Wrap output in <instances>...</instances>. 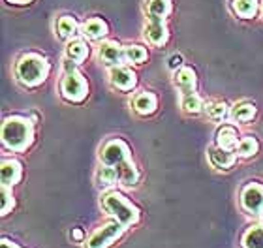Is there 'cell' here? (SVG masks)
<instances>
[{
    "mask_svg": "<svg viewBox=\"0 0 263 248\" xmlns=\"http://www.w3.org/2000/svg\"><path fill=\"white\" fill-rule=\"evenodd\" d=\"M100 160H102V164L115 167L119 173V181L124 186H136L141 179V173L132 160L130 147L124 139L113 138L109 141H105L104 147L100 149Z\"/></svg>",
    "mask_w": 263,
    "mask_h": 248,
    "instance_id": "1",
    "label": "cell"
},
{
    "mask_svg": "<svg viewBox=\"0 0 263 248\" xmlns=\"http://www.w3.org/2000/svg\"><path fill=\"white\" fill-rule=\"evenodd\" d=\"M49 61L40 53H25L15 62L17 81L28 88L40 87L49 75Z\"/></svg>",
    "mask_w": 263,
    "mask_h": 248,
    "instance_id": "2",
    "label": "cell"
},
{
    "mask_svg": "<svg viewBox=\"0 0 263 248\" xmlns=\"http://www.w3.org/2000/svg\"><path fill=\"white\" fill-rule=\"evenodd\" d=\"M34 141L32 122L25 117H8L2 122V143L13 152L27 150Z\"/></svg>",
    "mask_w": 263,
    "mask_h": 248,
    "instance_id": "3",
    "label": "cell"
},
{
    "mask_svg": "<svg viewBox=\"0 0 263 248\" xmlns=\"http://www.w3.org/2000/svg\"><path fill=\"white\" fill-rule=\"evenodd\" d=\"M62 70H64V75H62V79H61V96L66 102L81 104L88 94L87 79H85V75L77 70L76 62L70 61V59H64Z\"/></svg>",
    "mask_w": 263,
    "mask_h": 248,
    "instance_id": "4",
    "label": "cell"
},
{
    "mask_svg": "<svg viewBox=\"0 0 263 248\" xmlns=\"http://www.w3.org/2000/svg\"><path fill=\"white\" fill-rule=\"evenodd\" d=\"M102 209L113 216V220L121 222L124 227H130L139 222V209L130 203L121 192H107L102 196Z\"/></svg>",
    "mask_w": 263,
    "mask_h": 248,
    "instance_id": "5",
    "label": "cell"
},
{
    "mask_svg": "<svg viewBox=\"0 0 263 248\" xmlns=\"http://www.w3.org/2000/svg\"><path fill=\"white\" fill-rule=\"evenodd\" d=\"M124 230H126V227L122 226L121 222H117V220L107 222L104 226H100L98 230L88 237L87 248H109L111 244L115 243L117 239L124 233Z\"/></svg>",
    "mask_w": 263,
    "mask_h": 248,
    "instance_id": "6",
    "label": "cell"
},
{
    "mask_svg": "<svg viewBox=\"0 0 263 248\" xmlns=\"http://www.w3.org/2000/svg\"><path fill=\"white\" fill-rule=\"evenodd\" d=\"M241 207L250 216L263 215V184L248 182L241 190Z\"/></svg>",
    "mask_w": 263,
    "mask_h": 248,
    "instance_id": "7",
    "label": "cell"
},
{
    "mask_svg": "<svg viewBox=\"0 0 263 248\" xmlns=\"http://www.w3.org/2000/svg\"><path fill=\"white\" fill-rule=\"evenodd\" d=\"M145 38H147L148 44L154 45V47H162V45L170 40V30H167L165 19L148 15V21H147V25H145Z\"/></svg>",
    "mask_w": 263,
    "mask_h": 248,
    "instance_id": "8",
    "label": "cell"
},
{
    "mask_svg": "<svg viewBox=\"0 0 263 248\" xmlns=\"http://www.w3.org/2000/svg\"><path fill=\"white\" fill-rule=\"evenodd\" d=\"M109 83L117 90L128 92V90H132L137 85V75L128 66L121 64V66H113L109 70Z\"/></svg>",
    "mask_w": 263,
    "mask_h": 248,
    "instance_id": "9",
    "label": "cell"
},
{
    "mask_svg": "<svg viewBox=\"0 0 263 248\" xmlns=\"http://www.w3.org/2000/svg\"><path fill=\"white\" fill-rule=\"evenodd\" d=\"M98 56L100 61L107 64V66H121L126 62L124 59V45H121L119 42H104L98 47Z\"/></svg>",
    "mask_w": 263,
    "mask_h": 248,
    "instance_id": "10",
    "label": "cell"
},
{
    "mask_svg": "<svg viewBox=\"0 0 263 248\" xmlns=\"http://www.w3.org/2000/svg\"><path fill=\"white\" fill-rule=\"evenodd\" d=\"M132 109L136 111L137 115L148 117L153 115L154 111L158 109V98L154 92H137L132 100Z\"/></svg>",
    "mask_w": 263,
    "mask_h": 248,
    "instance_id": "11",
    "label": "cell"
},
{
    "mask_svg": "<svg viewBox=\"0 0 263 248\" xmlns=\"http://www.w3.org/2000/svg\"><path fill=\"white\" fill-rule=\"evenodd\" d=\"M0 177H2V184H6V186H13V184H17L23 177L21 162L15 160V158H6V160H2Z\"/></svg>",
    "mask_w": 263,
    "mask_h": 248,
    "instance_id": "12",
    "label": "cell"
},
{
    "mask_svg": "<svg viewBox=\"0 0 263 248\" xmlns=\"http://www.w3.org/2000/svg\"><path fill=\"white\" fill-rule=\"evenodd\" d=\"M173 81H175L177 88L181 90L182 94H190V92H196V87H197V75L194 72L192 68L188 66H182L179 68L175 73H173Z\"/></svg>",
    "mask_w": 263,
    "mask_h": 248,
    "instance_id": "13",
    "label": "cell"
},
{
    "mask_svg": "<svg viewBox=\"0 0 263 248\" xmlns=\"http://www.w3.org/2000/svg\"><path fill=\"white\" fill-rule=\"evenodd\" d=\"M81 34L87 40H102L109 34V27L102 17H90L81 25Z\"/></svg>",
    "mask_w": 263,
    "mask_h": 248,
    "instance_id": "14",
    "label": "cell"
},
{
    "mask_svg": "<svg viewBox=\"0 0 263 248\" xmlns=\"http://www.w3.org/2000/svg\"><path fill=\"white\" fill-rule=\"evenodd\" d=\"M237 155H233V150L222 149V147H211L209 149V162L216 169H230L231 165L235 164Z\"/></svg>",
    "mask_w": 263,
    "mask_h": 248,
    "instance_id": "15",
    "label": "cell"
},
{
    "mask_svg": "<svg viewBox=\"0 0 263 248\" xmlns=\"http://www.w3.org/2000/svg\"><path fill=\"white\" fill-rule=\"evenodd\" d=\"M88 44L83 38H71L66 44V59L73 61L76 64H81L83 61H87L88 56Z\"/></svg>",
    "mask_w": 263,
    "mask_h": 248,
    "instance_id": "16",
    "label": "cell"
},
{
    "mask_svg": "<svg viewBox=\"0 0 263 248\" xmlns=\"http://www.w3.org/2000/svg\"><path fill=\"white\" fill-rule=\"evenodd\" d=\"M239 141H241L239 133H237L235 128L230 126V124H224V126H220L218 130H216V145L222 147V149L235 150Z\"/></svg>",
    "mask_w": 263,
    "mask_h": 248,
    "instance_id": "17",
    "label": "cell"
},
{
    "mask_svg": "<svg viewBox=\"0 0 263 248\" xmlns=\"http://www.w3.org/2000/svg\"><path fill=\"white\" fill-rule=\"evenodd\" d=\"M256 113H258V107L252 102H247V100H242V102L231 107V119L239 124H248L250 121H254Z\"/></svg>",
    "mask_w": 263,
    "mask_h": 248,
    "instance_id": "18",
    "label": "cell"
},
{
    "mask_svg": "<svg viewBox=\"0 0 263 248\" xmlns=\"http://www.w3.org/2000/svg\"><path fill=\"white\" fill-rule=\"evenodd\" d=\"M77 28H79V25H77L73 15L59 17V21H57V25H55L57 36L61 40H71L77 34Z\"/></svg>",
    "mask_w": 263,
    "mask_h": 248,
    "instance_id": "19",
    "label": "cell"
},
{
    "mask_svg": "<svg viewBox=\"0 0 263 248\" xmlns=\"http://www.w3.org/2000/svg\"><path fill=\"white\" fill-rule=\"evenodd\" d=\"M117 181H119V173H117L115 167L105 164H102V167H98V171H96V186L100 190H107V188L115 186Z\"/></svg>",
    "mask_w": 263,
    "mask_h": 248,
    "instance_id": "20",
    "label": "cell"
},
{
    "mask_svg": "<svg viewBox=\"0 0 263 248\" xmlns=\"http://www.w3.org/2000/svg\"><path fill=\"white\" fill-rule=\"evenodd\" d=\"M231 8L241 19H252V17L258 15L259 0H233Z\"/></svg>",
    "mask_w": 263,
    "mask_h": 248,
    "instance_id": "21",
    "label": "cell"
},
{
    "mask_svg": "<svg viewBox=\"0 0 263 248\" xmlns=\"http://www.w3.org/2000/svg\"><path fill=\"white\" fill-rule=\"evenodd\" d=\"M205 113H207L209 119L222 122L230 117V107L222 100H211V102L205 104Z\"/></svg>",
    "mask_w": 263,
    "mask_h": 248,
    "instance_id": "22",
    "label": "cell"
},
{
    "mask_svg": "<svg viewBox=\"0 0 263 248\" xmlns=\"http://www.w3.org/2000/svg\"><path fill=\"white\" fill-rule=\"evenodd\" d=\"M242 248H263V224L250 226L242 235Z\"/></svg>",
    "mask_w": 263,
    "mask_h": 248,
    "instance_id": "23",
    "label": "cell"
},
{
    "mask_svg": "<svg viewBox=\"0 0 263 248\" xmlns=\"http://www.w3.org/2000/svg\"><path fill=\"white\" fill-rule=\"evenodd\" d=\"M258 150H259L258 139L254 138V136H245V138H241L239 145H237L235 155L239 158H252V156L258 155Z\"/></svg>",
    "mask_w": 263,
    "mask_h": 248,
    "instance_id": "24",
    "label": "cell"
},
{
    "mask_svg": "<svg viewBox=\"0 0 263 248\" xmlns=\"http://www.w3.org/2000/svg\"><path fill=\"white\" fill-rule=\"evenodd\" d=\"M181 107H182V111H184V113H188V115H197V113L205 111V104H203V100L199 98L196 92L182 94Z\"/></svg>",
    "mask_w": 263,
    "mask_h": 248,
    "instance_id": "25",
    "label": "cell"
},
{
    "mask_svg": "<svg viewBox=\"0 0 263 248\" xmlns=\"http://www.w3.org/2000/svg\"><path fill=\"white\" fill-rule=\"evenodd\" d=\"M171 11H173V2H171V0H148V4H147L148 15L165 19Z\"/></svg>",
    "mask_w": 263,
    "mask_h": 248,
    "instance_id": "26",
    "label": "cell"
},
{
    "mask_svg": "<svg viewBox=\"0 0 263 248\" xmlns=\"http://www.w3.org/2000/svg\"><path fill=\"white\" fill-rule=\"evenodd\" d=\"M124 59L128 64H141L147 61V49L141 45H124Z\"/></svg>",
    "mask_w": 263,
    "mask_h": 248,
    "instance_id": "27",
    "label": "cell"
},
{
    "mask_svg": "<svg viewBox=\"0 0 263 248\" xmlns=\"http://www.w3.org/2000/svg\"><path fill=\"white\" fill-rule=\"evenodd\" d=\"M0 194H2V215H8L13 209V205H15V199H13V194H11V186L2 184Z\"/></svg>",
    "mask_w": 263,
    "mask_h": 248,
    "instance_id": "28",
    "label": "cell"
},
{
    "mask_svg": "<svg viewBox=\"0 0 263 248\" xmlns=\"http://www.w3.org/2000/svg\"><path fill=\"white\" fill-rule=\"evenodd\" d=\"M167 68L173 70V72H177L179 68H182V56L179 55V53H173V55L167 59Z\"/></svg>",
    "mask_w": 263,
    "mask_h": 248,
    "instance_id": "29",
    "label": "cell"
},
{
    "mask_svg": "<svg viewBox=\"0 0 263 248\" xmlns=\"http://www.w3.org/2000/svg\"><path fill=\"white\" fill-rule=\"evenodd\" d=\"M70 235H71V239H73V241H77V243H81L83 239H85V233H83L81 227H73Z\"/></svg>",
    "mask_w": 263,
    "mask_h": 248,
    "instance_id": "30",
    "label": "cell"
},
{
    "mask_svg": "<svg viewBox=\"0 0 263 248\" xmlns=\"http://www.w3.org/2000/svg\"><path fill=\"white\" fill-rule=\"evenodd\" d=\"M2 248H15V243H11L8 239H2Z\"/></svg>",
    "mask_w": 263,
    "mask_h": 248,
    "instance_id": "31",
    "label": "cell"
},
{
    "mask_svg": "<svg viewBox=\"0 0 263 248\" xmlns=\"http://www.w3.org/2000/svg\"><path fill=\"white\" fill-rule=\"evenodd\" d=\"M8 2H11V4H17V6H23V4H30L32 0H8Z\"/></svg>",
    "mask_w": 263,
    "mask_h": 248,
    "instance_id": "32",
    "label": "cell"
},
{
    "mask_svg": "<svg viewBox=\"0 0 263 248\" xmlns=\"http://www.w3.org/2000/svg\"><path fill=\"white\" fill-rule=\"evenodd\" d=\"M261 11H263V8H261Z\"/></svg>",
    "mask_w": 263,
    "mask_h": 248,
    "instance_id": "33",
    "label": "cell"
},
{
    "mask_svg": "<svg viewBox=\"0 0 263 248\" xmlns=\"http://www.w3.org/2000/svg\"><path fill=\"white\" fill-rule=\"evenodd\" d=\"M15 248H17V246H15Z\"/></svg>",
    "mask_w": 263,
    "mask_h": 248,
    "instance_id": "34",
    "label": "cell"
}]
</instances>
